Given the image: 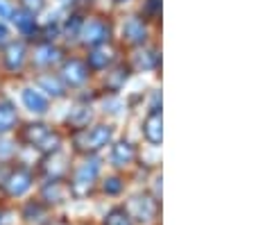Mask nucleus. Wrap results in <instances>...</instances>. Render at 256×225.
<instances>
[{
  "instance_id": "nucleus-1",
  "label": "nucleus",
  "mask_w": 256,
  "mask_h": 225,
  "mask_svg": "<svg viewBox=\"0 0 256 225\" xmlns=\"http://www.w3.org/2000/svg\"><path fill=\"white\" fill-rule=\"evenodd\" d=\"M98 171H100L98 162L82 164V166L78 168V173H75V191H86L88 186L93 184V180L98 177Z\"/></svg>"
},
{
  "instance_id": "nucleus-2",
  "label": "nucleus",
  "mask_w": 256,
  "mask_h": 225,
  "mask_svg": "<svg viewBox=\"0 0 256 225\" xmlns=\"http://www.w3.org/2000/svg\"><path fill=\"white\" fill-rule=\"evenodd\" d=\"M130 207H132V211H134V216L138 220H150V218H154V214H156V202L148 196L134 198Z\"/></svg>"
},
{
  "instance_id": "nucleus-3",
  "label": "nucleus",
  "mask_w": 256,
  "mask_h": 225,
  "mask_svg": "<svg viewBox=\"0 0 256 225\" xmlns=\"http://www.w3.org/2000/svg\"><path fill=\"white\" fill-rule=\"evenodd\" d=\"M109 139H112V127H106V125H98L93 127L91 132L86 134V148L88 150H100L102 146H106L109 143Z\"/></svg>"
},
{
  "instance_id": "nucleus-4",
  "label": "nucleus",
  "mask_w": 256,
  "mask_h": 225,
  "mask_svg": "<svg viewBox=\"0 0 256 225\" xmlns=\"http://www.w3.org/2000/svg\"><path fill=\"white\" fill-rule=\"evenodd\" d=\"M30 184H32V175L28 171H16L7 180V189H10L12 196H23L25 191L30 189Z\"/></svg>"
},
{
  "instance_id": "nucleus-5",
  "label": "nucleus",
  "mask_w": 256,
  "mask_h": 225,
  "mask_svg": "<svg viewBox=\"0 0 256 225\" xmlns=\"http://www.w3.org/2000/svg\"><path fill=\"white\" fill-rule=\"evenodd\" d=\"M106 35H109V30H106L104 23H100V21H88L82 30V39L86 41V44H100V41L106 39Z\"/></svg>"
},
{
  "instance_id": "nucleus-6",
  "label": "nucleus",
  "mask_w": 256,
  "mask_h": 225,
  "mask_svg": "<svg viewBox=\"0 0 256 225\" xmlns=\"http://www.w3.org/2000/svg\"><path fill=\"white\" fill-rule=\"evenodd\" d=\"M23 103L30 112H36V114H44L48 109V100L39 91H34V89H25L23 91Z\"/></svg>"
},
{
  "instance_id": "nucleus-7",
  "label": "nucleus",
  "mask_w": 256,
  "mask_h": 225,
  "mask_svg": "<svg viewBox=\"0 0 256 225\" xmlns=\"http://www.w3.org/2000/svg\"><path fill=\"white\" fill-rule=\"evenodd\" d=\"M64 78L68 80L70 84H82L84 80H86V66H84L82 62H68L66 66H64Z\"/></svg>"
},
{
  "instance_id": "nucleus-8",
  "label": "nucleus",
  "mask_w": 256,
  "mask_h": 225,
  "mask_svg": "<svg viewBox=\"0 0 256 225\" xmlns=\"http://www.w3.org/2000/svg\"><path fill=\"white\" fill-rule=\"evenodd\" d=\"M143 130H145L148 141H152V143H159L161 141V116H159V112H152L150 116H148Z\"/></svg>"
},
{
  "instance_id": "nucleus-9",
  "label": "nucleus",
  "mask_w": 256,
  "mask_h": 225,
  "mask_svg": "<svg viewBox=\"0 0 256 225\" xmlns=\"http://www.w3.org/2000/svg\"><path fill=\"white\" fill-rule=\"evenodd\" d=\"M112 159H114L116 166H125V164H130L132 159H134V148H132V143L122 141V143H118V146H114Z\"/></svg>"
},
{
  "instance_id": "nucleus-10",
  "label": "nucleus",
  "mask_w": 256,
  "mask_h": 225,
  "mask_svg": "<svg viewBox=\"0 0 256 225\" xmlns=\"http://www.w3.org/2000/svg\"><path fill=\"white\" fill-rule=\"evenodd\" d=\"M16 123V112L12 105H0V132H7Z\"/></svg>"
},
{
  "instance_id": "nucleus-11",
  "label": "nucleus",
  "mask_w": 256,
  "mask_h": 225,
  "mask_svg": "<svg viewBox=\"0 0 256 225\" xmlns=\"http://www.w3.org/2000/svg\"><path fill=\"white\" fill-rule=\"evenodd\" d=\"M125 35L130 37L132 41H143L145 39V30H143V23L138 19H132L125 23Z\"/></svg>"
},
{
  "instance_id": "nucleus-12",
  "label": "nucleus",
  "mask_w": 256,
  "mask_h": 225,
  "mask_svg": "<svg viewBox=\"0 0 256 225\" xmlns=\"http://www.w3.org/2000/svg\"><path fill=\"white\" fill-rule=\"evenodd\" d=\"M23 44H12L10 48H7V66L10 69H16V66H20V62H23Z\"/></svg>"
},
{
  "instance_id": "nucleus-13",
  "label": "nucleus",
  "mask_w": 256,
  "mask_h": 225,
  "mask_svg": "<svg viewBox=\"0 0 256 225\" xmlns=\"http://www.w3.org/2000/svg\"><path fill=\"white\" fill-rule=\"evenodd\" d=\"M104 225H132V218L125 209H112L106 216Z\"/></svg>"
},
{
  "instance_id": "nucleus-14",
  "label": "nucleus",
  "mask_w": 256,
  "mask_h": 225,
  "mask_svg": "<svg viewBox=\"0 0 256 225\" xmlns=\"http://www.w3.org/2000/svg\"><path fill=\"white\" fill-rule=\"evenodd\" d=\"M14 16V23L18 25L23 32H32L34 30V19L30 14H25V12H16V14H12Z\"/></svg>"
},
{
  "instance_id": "nucleus-15",
  "label": "nucleus",
  "mask_w": 256,
  "mask_h": 225,
  "mask_svg": "<svg viewBox=\"0 0 256 225\" xmlns=\"http://www.w3.org/2000/svg\"><path fill=\"white\" fill-rule=\"evenodd\" d=\"M57 50L54 48H50V46H46V48H39L36 50V62L39 64H50V62H54L57 59Z\"/></svg>"
},
{
  "instance_id": "nucleus-16",
  "label": "nucleus",
  "mask_w": 256,
  "mask_h": 225,
  "mask_svg": "<svg viewBox=\"0 0 256 225\" xmlns=\"http://www.w3.org/2000/svg\"><path fill=\"white\" fill-rule=\"evenodd\" d=\"M109 53L106 50H96V53L88 57V62H91V66H96V69H102V66H106L109 64Z\"/></svg>"
},
{
  "instance_id": "nucleus-17",
  "label": "nucleus",
  "mask_w": 256,
  "mask_h": 225,
  "mask_svg": "<svg viewBox=\"0 0 256 225\" xmlns=\"http://www.w3.org/2000/svg\"><path fill=\"white\" fill-rule=\"evenodd\" d=\"M120 189H122V182L118 180V177H112V180L104 184V191H106V193H118Z\"/></svg>"
},
{
  "instance_id": "nucleus-18",
  "label": "nucleus",
  "mask_w": 256,
  "mask_h": 225,
  "mask_svg": "<svg viewBox=\"0 0 256 225\" xmlns=\"http://www.w3.org/2000/svg\"><path fill=\"white\" fill-rule=\"evenodd\" d=\"M44 84L50 89V93H54V96H59V93H62V89H59L57 82H52V80H44Z\"/></svg>"
},
{
  "instance_id": "nucleus-19",
  "label": "nucleus",
  "mask_w": 256,
  "mask_h": 225,
  "mask_svg": "<svg viewBox=\"0 0 256 225\" xmlns=\"http://www.w3.org/2000/svg\"><path fill=\"white\" fill-rule=\"evenodd\" d=\"M12 155V146L7 141H0V157H7Z\"/></svg>"
},
{
  "instance_id": "nucleus-20",
  "label": "nucleus",
  "mask_w": 256,
  "mask_h": 225,
  "mask_svg": "<svg viewBox=\"0 0 256 225\" xmlns=\"http://www.w3.org/2000/svg\"><path fill=\"white\" fill-rule=\"evenodd\" d=\"M0 16H12V10H10V5H5V3H0Z\"/></svg>"
},
{
  "instance_id": "nucleus-21",
  "label": "nucleus",
  "mask_w": 256,
  "mask_h": 225,
  "mask_svg": "<svg viewBox=\"0 0 256 225\" xmlns=\"http://www.w3.org/2000/svg\"><path fill=\"white\" fill-rule=\"evenodd\" d=\"M25 5H28V7H34V10H39L44 3H41V0H25Z\"/></svg>"
},
{
  "instance_id": "nucleus-22",
  "label": "nucleus",
  "mask_w": 256,
  "mask_h": 225,
  "mask_svg": "<svg viewBox=\"0 0 256 225\" xmlns=\"http://www.w3.org/2000/svg\"><path fill=\"white\" fill-rule=\"evenodd\" d=\"M5 39H7V28L5 25H0V44H2Z\"/></svg>"
}]
</instances>
